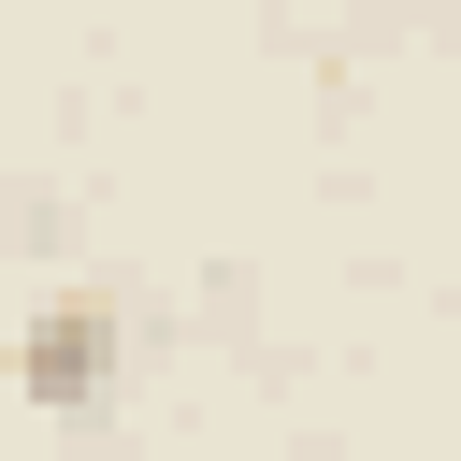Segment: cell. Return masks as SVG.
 Returning a JSON list of instances; mask_svg holds the SVG:
<instances>
[{"mask_svg": "<svg viewBox=\"0 0 461 461\" xmlns=\"http://www.w3.org/2000/svg\"><path fill=\"white\" fill-rule=\"evenodd\" d=\"M115 360H130L115 303H101V288H58V303L29 317V346H14V389H29L43 418H86V403L115 389Z\"/></svg>", "mask_w": 461, "mask_h": 461, "instance_id": "1", "label": "cell"}]
</instances>
